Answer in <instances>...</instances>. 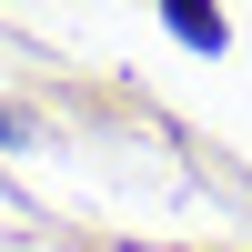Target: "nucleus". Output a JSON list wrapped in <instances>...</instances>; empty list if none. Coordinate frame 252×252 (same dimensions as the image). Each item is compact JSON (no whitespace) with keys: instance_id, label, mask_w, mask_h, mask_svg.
<instances>
[{"instance_id":"1","label":"nucleus","mask_w":252,"mask_h":252,"mask_svg":"<svg viewBox=\"0 0 252 252\" xmlns=\"http://www.w3.org/2000/svg\"><path fill=\"white\" fill-rule=\"evenodd\" d=\"M161 20H172L182 51H222V40H232V31H222V10H161Z\"/></svg>"}]
</instances>
